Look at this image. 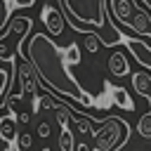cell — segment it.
Listing matches in <instances>:
<instances>
[{
    "label": "cell",
    "instance_id": "cell-8",
    "mask_svg": "<svg viewBox=\"0 0 151 151\" xmlns=\"http://www.w3.org/2000/svg\"><path fill=\"white\" fill-rule=\"evenodd\" d=\"M106 66H109L111 76H116V78H123V76H127V73H130L127 57H125L120 50H116V52H111V54H109V61H106Z\"/></svg>",
    "mask_w": 151,
    "mask_h": 151
},
{
    "label": "cell",
    "instance_id": "cell-10",
    "mask_svg": "<svg viewBox=\"0 0 151 151\" xmlns=\"http://www.w3.org/2000/svg\"><path fill=\"white\" fill-rule=\"evenodd\" d=\"M14 127H17V116H2V120H0V139H5V142H17Z\"/></svg>",
    "mask_w": 151,
    "mask_h": 151
},
{
    "label": "cell",
    "instance_id": "cell-4",
    "mask_svg": "<svg viewBox=\"0 0 151 151\" xmlns=\"http://www.w3.org/2000/svg\"><path fill=\"white\" fill-rule=\"evenodd\" d=\"M123 42H125V47L132 52V57L144 66V68H149L151 71V45L146 42V40H142V38H123Z\"/></svg>",
    "mask_w": 151,
    "mask_h": 151
},
{
    "label": "cell",
    "instance_id": "cell-19",
    "mask_svg": "<svg viewBox=\"0 0 151 151\" xmlns=\"http://www.w3.org/2000/svg\"><path fill=\"white\" fill-rule=\"evenodd\" d=\"M28 120H31L28 113H19V116H17V123H28Z\"/></svg>",
    "mask_w": 151,
    "mask_h": 151
},
{
    "label": "cell",
    "instance_id": "cell-21",
    "mask_svg": "<svg viewBox=\"0 0 151 151\" xmlns=\"http://www.w3.org/2000/svg\"><path fill=\"white\" fill-rule=\"evenodd\" d=\"M142 2H144V7H146V9L151 12V0H142Z\"/></svg>",
    "mask_w": 151,
    "mask_h": 151
},
{
    "label": "cell",
    "instance_id": "cell-5",
    "mask_svg": "<svg viewBox=\"0 0 151 151\" xmlns=\"http://www.w3.org/2000/svg\"><path fill=\"white\" fill-rule=\"evenodd\" d=\"M42 24L47 26V33L50 35H59L66 26V19H64V12L57 9L54 5H45L42 7Z\"/></svg>",
    "mask_w": 151,
    "mask_h": 151
},
{
    "label": "cell",
    "instance_id": "cell-6",
    "mask_svg": "<svg viewBox=\"0 0 151 151\" xmlns=\"http://www.w3.org/2000/svg\"><path fill=\"white\" fill-rule=\"evenodd\" d=\"M134 9H137L134 0H109V12H111L123 26H130Z\"/></svg>",
    "mask_w": 151,
    "mask_h": 151
},
{
    "label": "cell",
    "instance_id": "cell-7",
    "mask_svg": "<svg viewBox=\"0 0 151 151\" xmlns=\"http://www.w3.org/2000/svg\"><path fill=\"white\" fill-rule=\"evenodd\" d=\"M35 0H0V33L5 31V26L9 24V19L14 17L17 9L24 7H33Z\"/></svg>",
    "mask_w": 151,
    "mask_h": 151
},
{
    "label": "cell",
    "instance_id": "cell-17",
    "mask_svg": "<svg viewBox=\"0 0 151 151\" xmlns=\"http://www.w3.org/2000/svg\"><path fill=\"white\" fill-rule=\"evenodd\" d=\"M38 137H50V125L47 123H40L38 125Z\"/></svg>",
    "mask_w": 151,
    "mask_h": 151
},
{
    "label": "cell",
    "instance_id": "cell-18",
    "mask_svg": "<svg viewBox=\"0 0 151 151\" xmlns=\"http://www.w3.org/2000/svg\"><path fill=\"white\" fill-rule=\"evenodd\" d=\"M73 151H92V146H90V144H85V142H80V144L73 149Z\"/></svg>",
    "mask_w": 151,
    "mask_h": 151
},
{
    "label": "cell",
    "instance_id": "cell-11",
    "mask_svg": "<svg viewBox=\"0 0 151 151\" xmlns=\"http://www.w3.org/2000/svg\"><path fill=\"white\" fill-rule=\"evenodd\" d=\"M137 132H139L144 139H151V111H146V113L139 118V123H137Z\"/></svg>",
    "mask_w": 151,
    "mask_h": 151
},
{
    "label": "cell",
    "instance_id": "cell-13",
    "mask_svg": "<svg viewBox=\"0 0 151 151\" xmlns=\"http://www.w3.org/2000/svg\"><path fill=\"white\" fill-rule=\"evenodd\" d=\"M59 149L61 151H73V132H68V125L64 127V132L59 137Z\"/></svg>",
    "mask_w": 151,
    "mask_h": 151
},
{
    "label": "cell",
    "instance_id": "cell-15",
    "mask_svg": "<svg viewBox=\"0 0 151 151\" xmlns=\"http://www.w3.org/2000/svg\"><path fill=\"white\" fill-rule=\"evenodd\" d=\"M9 71L7 68H0V94H5L7 92V87H9Z\"/></svg>",
    "mask_w": 151,
    "mask_h": 151
},
{
    "label": "cell",
    "instance_id": "cell-9",
    "mask_svg": "<svg viewBox=\"0 0 151 151\" xmlns=\"http://www.w3.org/2000/svg\"><path fill=\"white\" fill-rule=\"evenodd\" d=\"M111 101H113L118 109H123V111H132V109H134V101H132V97L127 94L125 87H113V90H111Z\"/></svg>",
    "mask_w": 151,
    "mask_h": 151
},
{
    "label": "cell",
    "instance_id": "cell-2",
    "mask_svg": "<svg viewBox=\"0 0 151 151\" xmlns=\"http://www.w3.org/2000/svg\"><path fill=\"white\" fill-rule=\"evenodd\" d=\"M64 9V19L78 33H97L101 45L113 47L123 42V33L109 21V0H59Z\"/></svg>",
    "mask_w": 151,
    "mask_h": 151
},
{
    "label": "cell",
    "instance_id": "cell-14",
    "mask_svg": "<svg viewBox=\"0 0 151 151\" xmlns=\"http://www.w3.org/2000/svg\"><path fill=\"white\" fill-rule=\"evenodd\" d=\"M66 57H68V64H80V47L76 42H71L66 47Z\"/></svg>",
    "mask_w": 151,
    "mask_h": 151
},
{
    "label": "cell",
    "instance_id": "cell-1",
    "mask_svg": "<svg viewBox=\"0 0 151 151\" xmlns=\"http://www.w3.org/2000/svg\"><path fill=\"white\" fill-rule=\"evenodd\" d=\"M28 61H31L35 76H40V80L47 85V90L59 92L61 97H68V99L78 101L80 106H92L94 104L90 92L76 80V76H71L66 50H61L50 38V33H35L31 38Z\"/></svg>",
    "mask_w": 151,
    "mask_h": 151
},
{
    "label": "cell",
    "instance_id": "cell-16",
    "mask_svg": "<svg viewBox=\"0 0 151 151\" xmlns=\"http://www.w3.org/2000/svg\"><path fill=\"white\" fill-rule=\"evenodd\" d=\"M17 144H19L21 149H28V146L33 144V134H28V132H24V134H17Z\"/></svg>",
    "mask_w": 151,
    "mask_h": 151
},
{
    "label": "cell",
    "instance_id": "cell-20",
    "mask_svg": "<svg viewBox=\"0 0 151 151\" xmlns=\"http://www.w3.org/2000/svg\"><path fill=\"white\" fill-rule=\"evenodd\" d=\"M146 99H149V104H151V85H149V90H146V94H144ZM149 111H151V106H149Z\"/></svg>",
    "mask_w": 151,
    "mask_h": 151
},
{
    "label": "cell",
    "instance_id": "cell-3",
    "mask_svg": "<svg viewBox=\"0 0 151 151\" xmlns=\"http://www.w3.org/2000/svg\"><path fill=\"white\" fill-rule=\"evenodd\" d=\"M127 137H130L127 123L118 116H109L99 120V130L92 134L94 139L92 151H120L127 144Z\"/></svg>",
    "mask_w": 151,
    "mask_h": 151
},
{
    "label": "cell",
    "instance_id": "cell-12",
    "mask_svg": "<svg viewBox=\"0 0 151 151\" xmlns=\"http://www.w3.org/2000/svg\"><path fill=\"white\" fill-rule=\"evenodd\" d=\"M83 38H85V50H87L90 54H94V52L101 47V40L97 38V33H83Z\"/></svg>",
    "mask_w": 151,
    "mask_h": 151
}]
</instances>
